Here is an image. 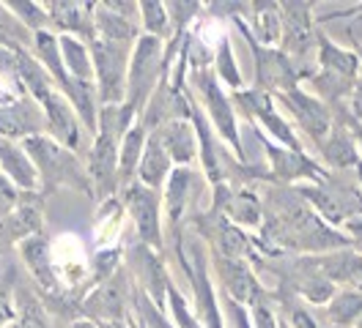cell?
Here are the masks:
<instances>
[{
	"mask_svg": "<svg viewBox=\"0 0 362 328\" xmlns=\"http://www.w3.org/2000/svg\"><path fill=\"white\" fill-rule=\"evenodd\" d=\"M261 202H264V224L255 233V246L264 257L324 255L349 246L343 230L329 227L296 195L294 186L264 183Z\"/></svg>",
	"mask_w": 362,
	"mask_h": 328,
	"instance_id": "6da1fadb",
	"label": "cell"
},
{
	"mask_svg": "<svg viewBox=\"0 0 362 328\" xmlns=\"http://www.w3.org/2000/svg\"><path fill=\"white\" fill-rule=\"evenodd\" d=\"M135 123V112L129 107H124V104L99 109V129L93 134L88 162H86L96 202L113 200L121 192V183H118V148H121L124 134Z\"/></svg>",
	"mask_w": 362,
	"mask_h": 328,
	"instance_id": "7a4b0ae2",
	"label": "cell"
},
{
	"mask_svg": "<svg viewBox=\"0 0 362 328\" xmlns=\"http://www.w3.org/2000/svg\"><path fill=\"white\" fill-rule=\"evenodd\" d=\"M23 148L33 159L36 170H39V192H58V189H74L80 195L93 200V186H90L88 167L83 162V156L64 148L61 142H55L49 134H36L23 140Z\"/></svg>",
	"mask_w": 362,
	"mask_h": 328,
	"instance_id": "3957f363",
	"label": "cell"
},
{
	"mask_svg": "<svg viewBox=\"0 0 362 328\" xmlns=\"http://www.w3.org/2000/svg\"><path fill=\"white\" fill-rule=\"evenodd\" d=\"M187 85H189L192 99L198 102V107L204 109L206 121L211 123L214 134L226 142L236 159L247 162V153L242 148L239 118H236V109H233V102H230V93H226V87L220 85L214 68L206 66V68L189 71V74H187Z\"/></svg>",
	"mask_w": 362,
	"mask_h": 328,
	"instance_id": "277c9868",
	"label": "cell"
},
{
	"mask_svg": "<svg viewBox=\"0 0 362 328\" xmlns=\"http://www.w3.org/2000/svg\"><path fill=\"white\" fill-rule=\"evenodd\" d=\"M294 189L329 227L340 230L346 221L362 217V189L354 173H329L318 183H299Z\"/></svg>",
	"mask_w": 362,
	"mask_h": 328,
	"instance_id": "5b68a950",
	"label": "cell"
},
{
	"mask_svg": "<svg viewBox=\"0 0 362 328\" xmlns=\"http://www.w3.org/2000/svg\"><path fill=\"white\" fill-rule=\"evenodd\" d=\"M165 44L168 42L143 33V36L137 39L135 47H132L124 107L132 109L137 121H140L143 109L148 107V102H151V96H154V90L159 87V83L170 77V71H168V66H165Z\"/></svg>",
	"mask_w": 362,
	"mask_h": 328,
	"instance_id": "8992f818",
	"label": "cell"
},
{
	"mask_svg": "<svg viewBox=\"0 0 362 328\" xmlns=\"http://www.w3.org/2000/svg\"><path fill=\"white\" fill-rule=\"evenodd\" d=\"M316 3L310 0H288L280 3V20H283V36L280 49L291 58L302 83L316 71Z\"/></svg>",
	"mask_w": 362,
	"mask_h": 328,
	"instance_id": "52a82bcc",
	"label": "cell"
},
{
	"mask_svg": "<svg viewBox=\"0 0 362 328\" xmlns=\"http://www.w3.org/2000/svg\"><path fill=\"white\" fill-rule=\"evenodd\" d=\"M230 102L236 115L242 112L252 123V129H258L261 134H267L272 142L283 145V148H294V151H305V142L302 137L296 134V129L291 126V121L280 112V107L274 104L269 93H261L255 87H242L236 93H230Z\"/></svg>",
	"mask_w": 362,
	"mask_h": 328,
	"instance_id": "ba28073f",
	"label": "cell"
},
{
	"mask_svg": "<svg viewBox=\"0 0 362 328\" xmlns=\"http://www.w3.org/2000/svg\"><path fill=\"white\" fill-rule=\"evenodd\" d=\"M90 47V61H93V85L99 93L102 107L124 104L127 99V77H129V58L132 47L129 44H113L93 39Z\"/></svg>",
	"mask_w": 362,
	"mask_h": 328,
	"instance_id": "9c48e42d",
	"label": "cell"
},
{
	"mask_svg": "<svg viewBox=\"0 0 362 328\" xmlns=\"http://www.w3.org/2000/svg\"><path fill=\"white\" fill-rule=\"evenodd\" d=\"M187 224L201 236V241H204L206 249L211 255L242 257V260H250V262H255L261 257V252L255 246V236H250L247 230L236 227L233 221H228L223 214H217L211 208L192 214Z\"/></svg>",
	"mask_w": 362,
	"mask_h": 328,
	"instance_id": "30bf717a",
	"label": "cell"
},
{
	"mask_svg": "<svg viewBox=\"0 0 362 328\" xmlns=\"http://www.w3.org/2000/svg\"><path fill=\"white\" fill-rule=\"evenodd\" d=\"M233 25L239 28V33L245 36L250 52H252V63H255V83H252V87L255 90L277 96V93H286L291 87L302 85V77H299L296 66L291 63V58L280 47H264V44H258L250 36V30L245 28L242 20H233Z\"/></svg>",
	"mask_w": 362,
	"mask_h": 328,
	"instance_id": "8fae6325",
	"label": "cell"
},
{
	"mask_svg": "<svg viewBox=\"0 0 362 328\" xmlns=\"http://www.w3.org/2000/svg\"><path fill=\"white\" fill-rule=\"evenodd\" d=\"M118 200L127 211V217L135 224V241L151 246L154 252H165V227H162V195L143 186L140 181L129 183L127 189L118 192Z\"/></svg>",
	"mask_w": 362,
	"mask_h": 328,
	"instance_id": "7c38bea8",
	"label": "cell"
},
{
	"mask_svg": "<svg viewBox=\"0 0 362 328\" xmlns=\"http://www.w3.org/2000/svg\"><path fill=\"white\" fill-rule=\"evenodd\" d=\"M132 287H135V282L124 265L107 282L93 284L80 298V317L93 320V323L129 320L132 317Z\"/></svg>",
	"mask_w": 362,
	"mask_h": 328,
	"instance_id": "4fadbf2b",
	"label": "cell"
},
{
	"mask_svg": "<svg viewBox=\"0 0 362 328\" xmlns=\"http://www.w3.org/2000/svg\"><path fill=\"white\" fill-rule=\"evenodd\" d=\"M209 268H211V277L214 284H220L223 296H228L230 301L242 306H252L264 298H269L272 290L261 282L255 265L242 257H223V255H211L209 252Z\"/></svg>",
	"mask_w": 362,
	"mask_h": 328,
	"instance_id": "5bb4252c",
	"label": "cell"
},
{
	"mask_svg": "<svg viewBox=\"0 0 362 328\" xmlns=\"http://www.w3.org/2000/svg\"><path fill=\"white\" fill-rule=\"evenodd\" d=\"M258 134V142L264 145L267 153V162H269V175L272 183H280V186H299V183H318L324 181L329 170H324L318 164V159L308 151H294V148H283L277 142H272L267 134L255 129Z\"/></svg>",
	"mask_w": 362,
	"mask_h": 328,
	"instance_id": "9a60e30c",
	"label": "cell"
},
{
	"mask_svg": "<svg viewBox=\"0 0 362 328\" xmlns=\"http://www.w3.org/2000/svg\"><path fill=\"white\" fill-rule=\"evenodd\" d=\"M272 99H274L277 107L288 115V121H294L296 129L313 142V148H316L318 142L329 134V129L335 126L332 109L327 107L324 102H318L316 96L308 93L302 85L291 87V90H286V93H277V96H272Z\"/></svg>",
	"mask_w": 362,
	"mask_h": 328,
	"instance_id": "2e32d148",
	"label": "cell"
},
{
	"mask_svg": "<svg viewBox=\"0 0 362 328\" xmlns=\"http://www.w3.org/2000/svg\"><path fill=\"white\" fill-rule=\"evenodd\" d=\"M124 265L132 277V282L159 306L168 309V284H170V268L165 262V255L154 252L151 246L135 241L129 249H124Z\"/></svg>",
	"mask_w": 362,
	"mask_h": 328,
	"instance_id": "e0dca14e",
	"label": "cell"
},
{
	"mask_svg": "<svg viewBox=\"0 0 362 328\" xmlns=\"http://www.w3.org/2000/svg\"><path fill=\"white\" fill-rule=\"evenodd\" d=\"M211 211L223 214L228 221H233L236 227L247 230L250 236H255L264 224V202L261 195L250 186H230V183H217L211 186Z\"/></svg>",
	"mask_w": 362,
	"mask_h": 328,
	"instance_id": "ac0fdd59",
	"label": "cell"
},
{
	"mask_svg": "<svg viewBox=\"0 0 362 328\" xmlns=\"http://www.w3.org/2000/svg\"><path fill=\"white\" fill-rule=\"evenodd\" d=\"M45 197L42 192H23L20 205L6 219H0V255L45 233Z\"/></svg>",
	"mask_w": 362,
	"mask_h": 328,
	"instance_id": "d6986e66",
	"label": "cell"
},
{
	"mask_svg": "<svg viewBox=\"0 0 362 328\" xmlns=\"http://www.w3.org/2000/svg\"><path fill=\"white\" fill-rule=\"evenodd\" d=\"M39 104L45 109L47 134H49L55 142H61L64 148L83 156V123H80L74 107L69 104L66 96H64L61 90H52V93H47Z\"/></svg>",
	"mask_w": 362,
	"mask_h": 328,
	"instance_id": "ffe728a7",
	"label": "cell"
},
{
	"mask_svg": "<svg viewBox=\"0 0 362 328\" xmlns=\"http://www.w3.org/2000/svg\"><path fill=\"white\" fill-rule=\"evenodd\" d=\"M47 134L45 109L30 96H17L11 104L0 107V137L11 142H23L28 137Z\"/></svg>",
	"mask_w": 362,
	"mask_h": 328,
	"instance_id": "44dd1931",
	"label": "cell"
},
{
	"mask_svg": "<svg viewBox=\"0 0 362 328\" xmlns=\"http://www.w3.org/2000/svg\"><path fill=\"white\" fill-rule=\"evenodd\" d=\"M47 17H49V30L58 36H74L90 44L96 39L93 30V3H80V0H49L45 3Z\"/></svg>",
	"mask_w": 362,
	"mask_h": 328,
	"instance_id": "7402d4cb",
	"label": "cell"
},
{
	"mask_svg": "<svg viewBox=\"0 0 362 328\" xmlns=\"http://www.w3.org/2000/svg\"><path fill=\"white\" fill-rule=\"evenodd\" d=\"M316 159L318 164L324 170H329V173H351L357 167V162L362 159L351 131L346 129V123L340 121L338 115H335V126L316 145Z\"/></svg>",
	"mask_w": 362,
	"mask_h": 328,
	"instance_id": "603a6c76",
	"label": "cell"
},
{
	"mask_svg": "<svg viewBox=\"0 0 362 328\" xmlns=\"http://www.w3.org/2000/svg\"><path fill=\"white\" fill-rule=\"evenodd\" d=\"M189 195H192V170L189 167H176L165 189H162V214L168 221V238L173 241L187 224V208H189ZM165 238V243H168Z\"/></svg>",
	"mask_w": 362,
	"mask_h": 328,
	"instance_id": "cb8c5ba5",
	"label": "cell"
},
{
	"mask_svg": "<svg viewBox=\"0 0 362 328\" xmlns=\"http://www.w3.org/2000/svg\"><path fill=\"white\" fill-rule=\"evenodd\" d=\"M313 262L327 282H332L338 290H362V255L351 246L313 255Z\"/></svg>",
	"mask_w": 362,
	"mask_h": 328,
	"instance_id": "d4e9b609",
	"label": "cell"
},
{
	"mask_svg": "<svg viewBox=\"0 0 362 328\" xmlns=\"http://www.w3.org/2000/svg\"><path fill=\"white\" fill-rule=\"evenodd\" d=\"M316 71H324V74H335V77H343V80H351L357 83L362 77V63L357 58L354 49H346L335 44L321 28L316 33Z\"/></svg>",
	"mask_w": 362,
	"mask_h": 328,
	"instance_id": "484cf974",
	"label": "cell"
},
{
	"mask_svg": "<svg viewBox=\"0 0 362 328\" xmlns=\"http://www.w3.org/2000/svg\"><path fill=\"white\" fill-rule=\"evenodd\" d=\"M154 134L176 167H192L198 162V131L192 126V121H168L154 129Z\"/></svg>",
	"mask_w": 362,
	"mask_h": 328,
	"instance_id": "4316f807",
	"label": "cell"
},
{
	"mask_svg": "<svg viewBox=\"0 0 362 328\" xmlns=\"http://www.w3.org/2000/svg\"><path fill=\"white\" fill-rule=\"evenodd\" d=\"M0 173L6 175L20 192H39V170L28 156L23 142H11L0 137Z\"/></svg>",
	"mask_w": 362,
	"mask_h": 328,
	"instance_id": "83f0119b",
	"label": "cell"
},
{
	"mask_svg": "<svg viewBox=\"0 0 362 328\" xmlns=\"http://www.w3.org/2000/svg\"><path fill=\"white\" fill-rule=\"evenodd\" d=\"M173 170H176L173 159L168 156L165 145L159 142V137L151 131L148 140H146L143 159H140V164H137V181H140L143 186H148V189H154V192L162 195V189H165V183H168V178H170Z\"/></svg>",
	"mask_w": 362,
	"mask_h": 328,
	"instance_id": "f1b7e54d",
	"label": "cell"
},
{
	"mask_svg": "<svg viewBox=\"0 0 362 328\" xmlns=\"http://www.w3.org/2000/svg\"><path fill=\"white\" fill-rule=\"evenodd\" d=\"M242 22H245L250 36L258 44H264V47H280V36H283L280 3H274V0H255V3H250V14Z\"/></svg>",
	"mask_w": 362,
	"mask_h": 328,
	"instance_id": "f546056e",
	"label": "cell"
},
{
	"mask_svg": "<svg viewBox=\"0 0 362 328\" xmlns=\"http://www.w3.org/2000/svg\"><path fill=\"white\" fill-rule=\"evenodd\" d=\"M14 315H17V326L20 328H58L49 309H47L42 293L30 284L17 282L14 284Z\"/></svg>",
	"mask_w": 362,
	"mask_h": 328,
	"instance_id": "4dcf8cb0",
	"label": "cell"
},
{
	"mask_svg": "<svg viewBox=\"0 0 362 328\" xmlns=\"http://www.w3.org/2000/svg\"><path fill=\"white\" fill-rule=\"evenodd\" d=\"M93 30H96V39L102 42H113V44H137V39L143 36L140 30V22L127 20L121 14H113L102 0L93 3Z\"/></svg>",
	"mask_w": 362,
	"mask_h": 328,
	"instance_id": "1f68e13d",
	"label": "cell"
},
{
	"mask_svg": "<svg viewBox=\"0 0 362 328\" xmlns=\"http://www.w3.org/2000/svg\"><path fill=\"white\" fill-rule=\"evenodd\" d=\"M146 140H148V131L140 121L124 134L121 148H118V183H121V189H127L129 183L137 181V164H140L143 151H146Z\"/></svg>",
	"mask_w": 362,
	"mask_h": 328,
	"instance_id": "d6a6232c",
	"label": "cell"
},
{
	"mask_svg": "<svg viewBox=\"0 0 362 328\" xmlns=\"http://www.w3.org/2000/svg\"><path fill=\"white\" fill-rule=\"evenodd\" d=\"M321 317L329 328H354L362 317V290H338L321 306Z\"/></svg>",
	"mask_w": 362,
	"mask_h": 328,
	"instance_id": "836d02e7",
	"label": "cell"
},
{
	"mask_svg": "<svg viewBox=\"0 0 362 328\" xmlns=\"http://www.w3.org/2000/svg\"><path fill=\"white\" fill-rule=\"evenodd\" d=\"M58 42H61V55H64L69 77L93 83V61H90L88 44L83 39H74V36H58Z\"/></svg>",
	"mask_w": 362,
	"mask_h": 328,
	"instance_id": "e575fe53",
	"label": "cell"
},
{
	"mask_svg": "<svg viewBox=\"0 0 362 328\" xmlns=\"http://www.w3.org/2000/svg\"><path fill=\"white\" fill-rule=\"evenodd\" d=\"M214 74L220 80V85L230 87V93L242 90L245 83H242V71H239V63H236V55H233V44H230V36L223 33L217 39V47H214Z\"/></svg>",
	"mask_w": 362,
	"mask_h": 328,
	"instance_id": "d590c367",
	"label": "cell"
},
{
	"mask_svg": "<svg viewBox=\"0 0 362 328\" xmlns=\"http://www.w3.org/2000/svg\"><path fill=\"white\" fill-rule=\"evenodd\" d=\"M137 6H140V30H143L146 36L170 42L173 30H170L168 3H162V0H140Z\"/></svg>",
	"mask_w": 362,
	"mask_h": 328,
	"instance_id": "8d00e7d4",
	"label": "cell"
},
{
	"mask_svg": "<svg viewBox=\"0 0 362 328\" xmlns=\"http://www.w3.org/2000/svg\"><path fill=\"white\" fill-rule=\"evenodd\" d=\"M132 317L143 328H176V323L165 315V309H159L140 287H132Z\"/></svg>",
	"mask_w": 362,
	"mask_h": 328,
	"instance_id": "74e56055",
	"label": "cell"
},
{
	"mask_svg": "<svg viewBox=\"0 0 362 328\" xmlns=\"http://www.w3.org/2000/svg\"><path fill=\"white\" fill-rule=\"evenodd\" d=\"M0 47L33 52V33L6 8V3H0Z\"/></svg>",
	"mask_w": 362,
	"mask_h": 328,
	"instance_id": "f35d334b",
	"label": "cell"
},
{
	"mask_svg": "<svg viewBox=\"0 0 362 328\" xmlns=\"http://www.w3.org/2000/svg\"><path fill=\"white\" fill-rule=\"evenodd\" d=\"M121 268H124V249L121 246H99L90 255V282H107Z\"/></svg>",
	"mask_w": 362,
	"mask_h": 328,
	"instance_id": "ab89813d",
	"label": "cell"
},
{
	"mask_svg": "<svg viewBox=\"0 0 362 328\" xmlns=\"http://www.w3.org/2000/svg\"><path fill=\"white\" fill-rule=\"evenodd\" d=\"M6 8L23 22L30 33L49 30V17H47L45 3H36V0H6Z\"/></svg>",
	"mask_w": 362,
	"mask_h": 328,
	"instance_id": "60d3db41",
	"label": "cell"
},
{
	"mask_svg": "<svg viewBox=\"0 0 362 328\" xmlns=\"http://www.w3.org/2000/svg\"><path fill=\"white\" fill-rule=\"evenodd\" d=\"M168 312H170V320L176 323V328H204L201 320L195 317V309L189 304V298L176 287L173 279L168 284Z\"/></svg>",
	"mask_w": 362,
	"mask_h": 328,
	"instance_id": "b9f144b4",
	"label": "cell"
},
{
	"mask_svg": "<svg viewBox=\"0 0 362 328\" xmlns=\"http://www.w3.org/2000/svg\"><path fill=\"white\" fill-rule=\"evenodd\" d=\"M201 11H204V3H179V0H173V3H168V14H170V30H173V36H184V33H189V25L201 17Z\"/></svg>",
	"mask_w": 362,
	"mask_h": 328,
	"instance_id": "7bdbcfd3",
	"label": "cell"
},
{
	"mask_svg": "<svg viewBox=\"0 0 362 328\" xmlns=\"http://www.w3.org/2000/svg\"><path fill=\"white\" fill-rule=\"evenodd\" d=\"M250 320H252V328H280L283 317L277 312V304H274V296L258 301V304L250 306Z\"/></svg>",
	"mask_w": 362,
	"mask_h": 328,
	"instance_id": "ee69618b",
	"label": "cell"
},
{
	"mask_svg": "<svg viewBox=\"0 0 362 328\" xmlns=\"http://www.w3.org/2000/svg\"><path fill=\"white\" fill-rule=\"evenodd\" d=\"M14 284H17V279L0 282V328H8L17 320V315H14Z\"/></svg>",
	"mask_w": 362,
	"mask_h": 328,
	"instance_id": "f6af8a7d",
	"label": "cell"
},
{
	"mask_svg": "<svg viewBox=\"0 0 362 328\" xmlns=\"http://www.w3.org/2000/svg\"><path fill=\"white\" fill-rule=\"evenodd\" d=\"M20 200H23V192L6 178V175L0 173V219H6L17 205H20Z\"/></svg>",
	"mask_w": 362,
	"mask_h": 328,
	"instance_id": "bcb514c9",
	"label": "cell"
},
{
	"mask_svg": "<svg viewBox=\"0 0 362 328\" xmlns=\"http://www.w3.org/2000/svg\"><path fill=\"white\" fill-rule=\"evenodd\" d=\"M332 115H338L340 121L346 123V129L351 131V137H354V142H357V151L362 156V123L349 112V107H340V109H332Z\"/></svg>",
	"mask_w": 362,
	"mask_h": 328,
	"instance_id": "7dc6e473",
	"label": "cell"
},
{
	"mask_svg": "<svg viewBox=\"0 0 362 328\" xmlns=\"http://www.w3.org/2000/svg\"><path fill=\"white\" fill-rule=\"evenodd\" d=\"M340 230H343V236L349 238V246H351L354 252H360V255H362V217L346 221Z\"/></svg>",
	"mask_w": 362,
	"mask_h": 328,
	"instance_id": "c3c4849f",
	"label": "cell"
},
{
	"mask_svg": "<svg viewBox=\"0 0 362 328\" xmlns=\"http://www.w3.org/2000/svg\"><path fill=\"white\" fill-rule=\"evenodd\" d=\"M349 112L357 118L362 123V77L357 80V85H354V93H351V102H349Z\"/></svg>",
	"mask_w": 362,
	"mask_h": 328,
	"instance_id": "681fc988",
	"label": "cell"
},
{
	"mask_svg": "<svg viewBox=\"0 0 362 328\" xmlns=\"http://www.w3.org/2000/svg\"><path fill=\"white\" fill-rule=\"evenodd\" d=\"M14 99H17V96H14V93H11L8 87L3 85V83H0V107H6V104H11Z\"/></svg>",
	"mask_w": 362,
	"mask_h": 328,
	"instance_id": "f907efd6",
	"label": "cell"
},
{
	"mask_svg": "<svg viewBox=\"0 0 362 328\" xmlns=\"http://www.w3.org/2000/svg\"><path fill=\"white\" fill-rule=\"evenodd\" d=\"M99 328H132V317L129 320H107V323H96Z\"/></svg>",
	"mask_w": 362,
	"mask_h": 328,
	"instance_id": "816d5d0a",
	"label": "cell"
},
{
	"mask_svg": "<svg viewBox=\"0 0 362 328\" xmlns=\"http://www.w3.org/2000/svg\"><path fill=\"white\" fill-rule=\"evenodd\" d=\"M69 328H99V326H96L93 320H86V317H80V320H74V323H71Z\"/></svg>",
	"mask_w": 362,
	"mask_h": 328,
	"instance_id": "f5cc1de1",
	"label": "cell"
},
{
	"mask_svg": "<svg viewBox=\"0 0 362 328\" xmlns=\"http://www.w3.org/2000/svg\"><path fill=\"white\" fill-rule=\"evenodd\" d=\"M351 173H354V181H357V186H360V189H362V159H360V162H357V167H354Z\"/></svg>",
	"mask_w": 362,
	"mask_h": 328,
	"instance_id": "db71d44e",
	"label": "cell"
},
{
	"mask_svg": "<svg viewBox=\"0 0 362 328\" xmlns=\"http://www.w3.org/2000/svg\"><path fill=\"white\" fill-rule=\"evenodd\" d=\"M354 52H357V58H360V63H362V44H357V47H354Z\"/></svg>",
	"mask_w": 362,
	"mask_h": 328,
	"instance_id": "11a10c76",
	"label": "cell"
},
{
	"mask_svg": "<svg viewBox=\"0 0 362 328\" xmlns=\"http://www.w3.org/2000/svg\"><path fill=\"white\" fill-rule=\"evenodd\" d=\"M280 317H283V315H280ZM280 328H288V323H286V320H283V323H280Z\"/></svg>",
	"mask_w": 362,
	"mask_h": 328,
	"instance_id": "9f6ffc18",
	"label": "cell"
},
{
	"mask_svg": "<svg viewBox=\"0 0 362 328\" xmlns=\"http://www.w3.org/2000/svg\"><path fill=\"white\" fill-rule=\"evenodd\" d=\"M354 328H362V317H360V320H357V326H354Z\"/></svg>",
	"mask_w": 362,
	"mask_h": 328,
	"instance_id": "6f0895ef",
	"label": "cell"
},
{
	"mask_svg": "<svg viewBox=\"0 0 362 328\" xmlns=\"http://www.w3.org/2000/svg\"><path fill=\"white\" fill-rule=\"evenodd\" d=\"M8 328H20V326H17V323H11V326H8Z\"/></svg>",
	"mask_w": 362,
	"mask_h": 328,
	"instance_id": "680465c9",
	"label": "cell"
}]
</instances>
